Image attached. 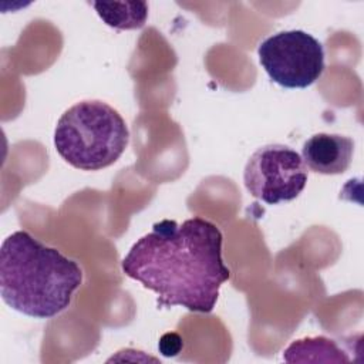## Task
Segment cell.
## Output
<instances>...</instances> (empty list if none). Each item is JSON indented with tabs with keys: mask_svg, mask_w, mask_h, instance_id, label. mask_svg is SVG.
<instances>
[{
	"mask_svg": "<svg viewBox=\"0 0 364 364\" xmlns=\"http://www.w3.org/2000/svg\"><path fill=\"white\" fill-rule=\"evenodd\" d=\"M222 245L220 229L200 216L182 223L164 219L131 246L121 267L156 294L158 307L210 313L220 286L230 279Z\"/></svg>",
	"mask_w": 364,
	"mask_h": 364,
	"instance_id": "1",
	"label": "cell"
},
{
	"mask_svg": "<svg viewBox=\"0 0 364 364\" xmlns=\"http://www.w3.org/2000/svg\"><path fill=\"white\" fill-rule=\"evenodd\" d=\"M81 266L26 230L9 235L0 247V296L13 310L51 318L71 304L82 283Z\"/></svg>",
	"mask_w": 364,
	"mask_h": 364,
	"instance_id": "2",
	"label": "cell"
},
{
	"mask_svg": "<svg viewBox=\"0 0 364 364\" xmlns=\"http://www.w3.org/2000/svg\"><path fill=\"white\" fill-rule=\"evenodd\" d=\"M129 142L121 114L100 100H85L65 109L54 129L57 154L81 171H100L119 159Z\"/></svg>",
	"mask_w": 364,
	"mask_h": 364,
	"instance_id": "3",
	"label": "cell"
},
{
	"mask_svg": "<svg viewBox=\"0 0 364 364\" xmlns=\"http://www.w3.org/2000/svg\"><path fill=\"white\" fill-rule=\"evenodd\" d=\"M260 65L284 88H307L324 71L321 43L303 30H284L266 37L257 47Z\"/></svg>",
	"mask_w": 364,
	"mask_h": 364,
	"instance_id": "4",
	"label": "cell"
},
{
	"mask_svg": "<svg viewBox=\"0 0 364 364\" xmlns=\"http://www.w3.org/2000/svg\"><path fill=\"white\" fill-rule=\"evenodd\" d=\"M307 179L309 171L301 155L282 144L257 148L243 171L247 192L267 205L296 199L303 192Z\"/></svg>",
	"mask_w": 364,
	"mask_h": 364,
	"instance_id": "5",
	"label": "cell"
},
{
	"mask_svg": "<svg viewBox=\"0 0 364 364\" xmlns=\"http://www.w3.org/2000/svg\"><path fill=\"white\" fill-rule=\"evenodd\" d=\"M353 154L354 141L340 134H314L301 148L306 166L321 175L344 173L351 165Z\"/></svg>",
	"mask_w": 364,
	"mask_h": 364,
	"instance_id": "6",
	"label": "cell"
},
{
	"mask_svg": "<svg viewBox=\"0 0 364 364\" xmlns=\"http://www.w3.org/2000/svg\"><path fill=\"white\" fill-rule=\"evenodd\" d=\"M283 360L287 363L296 361H348L347 354L336 344L334 340L324 336L306 337L294 340L284 351Z\"/></svg>",
	"mask_w": 364,
	"mask_h": 364,
	"instance_id": "7",
	"label": "cell"
},
{
	"mask_svg": "<svg viewBox=\"0 0 364 364\" xmlns=\"http://www.w3.org/2000/svg\"><path fill=\"white\" fill-rule=\"evenodd\" d=\"M100 18L109 27L117 30H134L144 27L148 17V4L144 1L125 3H100L94 1Z\"/></svg>",
	"mask_w": 364,
	"mask_h": 364,
	"instance_id": "8",
	"label": "cell"
}]
</instances>
